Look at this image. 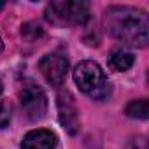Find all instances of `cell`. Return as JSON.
<instances>
[{
  "label": "cell",
  "instance_id": "6da1fadb",
  "mask_svg": "<svg viewBox=\"0 0 149 149\" xmlns=\"http://www.w3.org/2000/svg\"><path fill=\"white\" fill-rule=\"evenodd\" d=\"M104 21L109 33L128 46L144 47L149 40L147 14L140 9L128 6H114L105 11Z\"/></svg>",
  "mask_w": 149,
  "mask_h": 149
},
{
  "label": "cell",
  "instance_id": "7a4b0ae2",
  "mask_svg": "<svg viewBox=\"0 0 149 149\" xmlns=\"http://www.w3.org/2000/svg\"><path fill=\"white\" fill-rule=\"evenodd\" d=\"M74 81H76L77 88L90 98L104 100L109 97L111 86H109L107 76L97 61H91V60L81 61L74 68Z\"/></svg>",
  "mask_w": 149,
  "mask_h": 149
},
{
  "label": "cell",
  "instance_id": "3957f363",
  "mask_svg": "<svg viewBox=\"0 0 149 149\" xmlns=\"http://www.w3.org/2000/svg\"><path fill=\"white\" fill-rule=\"evenodd\" d=\"M46 19L56 26H79L90 19V4L83 0L51 2L46 7Z\"/></svg>",
  "mask_w": 149,
  "mask_h": 149
},
{
  "label": "cell",
  "instance_id": "277c9868",
  "mask_svg": "<svg viewBox=\"0 0 149 149\" xmlns=\"http://www.w3.org/2000/svg\"><path fill=\"white\" fill-rule=\"evenodd\" d=\"M19 102H21V107H23L25 114L32 121L42 119L46 116V112H47V98H46V93L32 79L23 81L21 90H19Z\"/></svg>",
  "mask_w": 149,
  "mask_h": 149
},
{
  "label": "cell",
  "instance_id": "5b68a950",
  "mask_svg": "<svg viewBox=\"0 0 149 149\" xmlns=\"http://www.w3.org/2000/svg\"><path fill=\"white\" fill-rule=\"evenodd\" d=\"M39 70L44 76V79L51 84V86H61L67 76V70H68V61L63 54L58 53H51L46 54L40 61H39Z\"/></svg>",
  "mask_w": 149,
  "mask_h": 149
},
{
  "label": "cell",
  "instance_id": "8992f818",
  "mask_svg": "<svg viewBox=\"0 0 149 149\" xmlns=\"http://www.w3.org/2000/svg\"><path fill=\"white\" fill-rule=\"evenodd\" d=\"M58 118L61 126L70 133V135H76L79 130V116H77V107H76V100L74 97L65 90L58 93Z\"/></svg>",
  "mask_w": 149,
  "mask_h": 149
},
{
  "label": "cell",
  "instance_id": "52a82bcc",
  "mask_svg": "<svg viewBox=\"0 0 149 149\" xmlns=\"http://www.w3.org/2000/svg\"><path fill=\"white\" fill-rule=\"evenodd\" d=\"M58 144L56 135L51 130H32L21 140V149H54Z\"/></svg>",
  "mask_w": 149,
  "mask_h": 149
},
{
  "label": "cell",
  "instance_id": "ba28073f",
  "mask_svg": "<svg viewBox=\"0 0 149 149\" xmlns=\"http://www.w3.org/2000/svg\"><path fill=\"white\" fill-rule=\"evenodd\" d=\"M133 61H135V56H133L130 51L123 49V47L114 49V51L109 54V67H111L112 70H116V72H125V70H128V68L133 65Z\"/></svg>",
  "mask_w": 149,
  "mask_h": 149
},
{
  "label": "cell",
  "instance_id": "9c48e42d",
  "mask_svg": "<svg viewBox=\"0 0 149 149\" xmlns=\"http://www.w3.org/2000/svg\"><path fill=\"white\" fill-rule=\"evenodd\" d=\"M126 116L135 118V119H147L149 116V102L147 100H133L126 105L125 109Z\"/></svg>",
  "mask_w": 149,
  "mask_h": 149
},
{
  "label": "cell",
  "instance_id": "30bf717a",
  "mask_svg": "<svg viewBox=\"0 0 149 149\" xmlns=\"http://www.w3.org/2000/svg\"><path fill=\"white\" fill-rule=\"evenodd\" d=\"M21 35L26 40H35V39L42 37V28L35 23H26V25L21 26Z\"/></svg>",
  "mask_w": 149,
  "mask_h": 149
},
{
  "label": "cell",
  "instance_id": "8fae6325",
  "mask_svg": "<svg viewBox=\"0 0 149 149\" xmlns=\"http://www.w3.org/2000/svg\"><path fill=\"white\" fill-rule=\"evenodd\" d=\"M11 121V104L0 102V128H6Z\"/></svg>",
  "mask_w": 149,
  "mask_h": 149
},
{
  "label": "cell",
  "instance_id": "7c38bea8",
  "mask_svg": "<svg viewBox=\"0 0 149 149\" xmlns=\"http://www.w3.org/2000/svg\"><path fill=\"white\" fill-rule=\"evenodd\" d=\"M0 95H2V83H0Z\"/></svg>",
  "mask_w": 149,
  "mask_h": 149
},
{
  "label": "cell",
  "instance_id": "4fadbf2b",
  "mask_svg": "<svg viewBox=\"0 0 149 149\" xmlns=\"http://www.w3.org/2000/svg\"><path fill=\"white\" fill-rule=\"evenodd\" d=\"M2 7H4V4H0V9H2Z\"/></svg>",
  "mask_w": 149,
  "mask_h": 149
}]
</instances>
